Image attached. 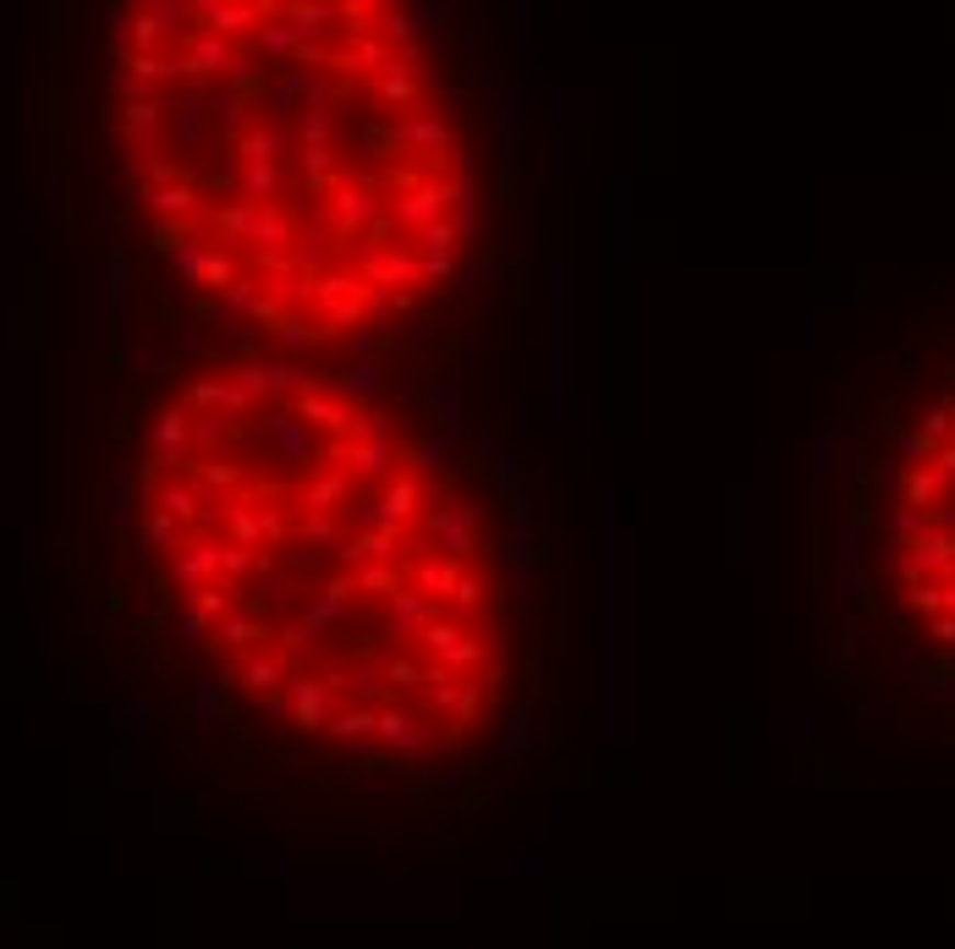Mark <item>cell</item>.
<instances>
[{
  "label": "cell",
  "instance_id": "obj_1",
  "mask_svg": "<svg viewBox=\"0 0 955 949\" xmlns=\"http://www.w3.org/2000/svg\"><path fill=\"white\" fill-rule=\"evenodd\" d=\"M889 582L906 615L955 648V395H944L906 439L889 500Z\"/></svg>",
  "mask_w": 955,
  "mask_h": 949
},
{
  "label": "cell",
  "instance_id": "obj_2",
  "mask_svg": "<svg viewBox=\"0 0 955 949\" xmlns=\"http://www.w3.org/2000/svg\"><path fill=\"white\" fill-rule=\"evenodd\" d=\"M335 390L341 395H368V390H379V368L373 362H357V368L335 373Z\"/></svg>",
  "mask_w": 955,
  "mask_h": 949
}]
</instances>
